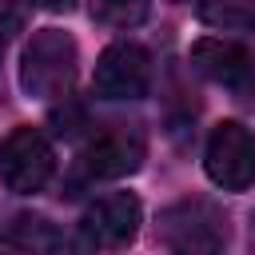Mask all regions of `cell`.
Masks as SVG:
<instances>
[{
  "label": "cell",
  "mask_w": 255,
  "mask_h": 255,
  "mask_svg": "<svg viewBox=\"0 0 255 255\" xmlns=\"http://www.w3.org/2000/svg\"><path fill=\"white\" fill-rule=\"evenodd\" d=\"M76 64H80L76 40L68 32H60V28H40L24 44V56H20V88L28 96H36V100H60V96L72 92Z\"/></svg>",
  "instance_id": "6da1fadb"
},
{
  "label": "cell",
  "mask_w": 255,
  "mask_h": 255,
  "mask_svg": "<svg viewBox=\"0 0 255 255\" xmlns=\"http://www.w3.org/2000/svg\"><path fill=\"white\" fill-rule=\"evenodd\" d=\"M155 239L171 251H223L227 247V215L207 199H179L159 211Z\"/></svg>",
  "instance_id": "7a4b0ae2"
},
{
  "label": "cell",
  "mask_w": 255,
  "mask_h": 255,
  "mask_svg": "<svg viewBox=\"0 0 255 255\" xmlns=\"http://www.w3.org/2000/svg\"><path fill=\"white\" fill-rule=\"evenodd\" d=\"M56 175V151L36 128H12L0 143V179L16 195H36Z\"/></svg>",
  "instance_id": "3957f363"
},
{
  "label": "cell",
  "mask_w": 255,
  "mask_h": 255,
  "mask_svg": "<svg viewBox=\"0 0 255 255\" xmlns=\"http://www.w3.org/2000/svg\"><path fill=\"white\" fill-rule=\"evenodd\" d=\"M207 179L223 191H247L255 183V135L239 120H223L211 128L203 147Z\"/></svg>",
  "instance_id": "277c9868"
},
{
  "label": "cell",
  "mask_w": 255,
  "mask_h": 255,
  "mask_svg": "<svg viewBox=\"0 0 255 255\" xmlns=\"http://www.w3.org/2000/svg\"><path fill=\"white\" fill-rule=\"evenodd\" d=\"M187 60H191V68H195L203 80L235 92L239 104L255 108V52H247V48L235 44V40L203 36V40L191 44V56H187Z\"/></svg>",
  "instance_id": "5b68a950"
},
{
  "label": "cell",
  "mask_w": 255,
  "mask_h": 255,
  "mask_svg": "<svg viewBox=\"0 0 255 255\" xmlns=\"http://www.w3.org/2000/svg\"><path fill=\"white\" fill-rule=\"evenodd\" d=\"M143 155H147L143 128L139 124H112L88 139V147L80 151V167L88 179H124V175L139 171Z\"/></svg>",
  "instance_id": "8992f818"
},
{
  "label": "cell",
  "mask_w": 255,
  "mask_h": 255,
  "mask_svg": "<svg viewBox=\"0 0 255 255\" xmlns=\"http://www.w3.org/2000/svg\"><path fill=\"white\" fill-rule=\"evenodd\" d=\"M92 84L104 100H139L151 88V56L135 40H116L100 52Z\"/></svg>",
  "instance_id": "52a82bcc"
},
{
  "label": "cell",
  "mask_w": 255,
  "mask_h": 255,
  "mask_svg": "<svg viewBox=\"0 0 255 255\" xmlns=\"http://www.w3.org/2000/svg\"><path fill=\"white\" fill-rule=\"evenodd\" d=\"M139 223H143L139 199H135L131 191H112V195H100V199L84 211L80 231H84V239L96 243V247H124V243L135 239Z\"/></svg>",
  "instance_id": "ba28073f"
},
{
  "label": "cell",
  "mask_w": 255,
  "mask_h": 255,
  "mask_svg": "<svg viewBox=\"0 0 255 255\" xmlns=\"http://www.w3.org/2000/svg\"><path fill=\"white\" fill-rule=\"evenodd\" d=\"M195 16L215 32H255V0H195Z\"/></svg>",
  "instance_id": "9c48e42d"
},
{
  "label": "cell",
  "mask_w": 255,
  "mask_h": 255,
  "mask_svg": "<svg viewBox=\"0 0 255 255\" xmlns=\"http://www.w3.org/2000/svg\"><path fill=\"white\" fill-rule=\"evenodd\" d=\"M151 0H92V20L112 32H131L147 20Z\"/></svg>",
  "instance_id": "30bf717a"
},
{
  "label": "cell",
  "mask_w": 255,
  "mask_h": 255,
  "mask_svg": "<svg viewBox=\"0 0 255 255\" xmlns=\"http://www.w3.org/2000/svg\"><path fill=\"white\" fill-rule=\"evenodd\" d=\"M8 243L56 251V247H64V235H60L48 219H40V215H16V223H12V231H8Z\"/></svg>",
  "instance_id": "8fae6325"
},
{
  "label": "cell",
  "mask_w": 255,
  "mask_h": 255,
  "mask_svg": "<svg viewBox=\"0 0 255 255\" xmlns=\"http://www.w3.org/2000/svg\"><path fill=\"white\" fill-rule=\"evenodd\" d=\"M28 4L40 12H72L76 8V0H28Z\"/></svg>",
  "instance_id": "7c38bea8"
},
{
  "label": "cell",
  "mask_w": 255,
  "mask_h": 255,
  "mask_svg": "<svg viewBox=\"0 0 255 255\" xmlns=\"http://www.w3.org/2000/svg\"><path fill=\"white\" fill-rule=\"evenodd\" d=\"M4 48H8V32H4V24H0V64H4Z\"/></svg>",
  "instance_id": "4fadbf2b"
},
{
  "label": "cell",
  "mask_w": 255,
  "mask_h": 255,
  "mask_svg": "<svg viewBox=\"0 0 255 255\" xmlns=\"http://www.w3.org/2000/svg\"><path fill=\"white\" fill-rule=\"evenodd\" d=\"M251 243H255V219H251Z\"/></svg>",
  "instance_id": "5bb4252c"
}]
</instances>
